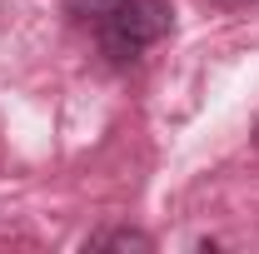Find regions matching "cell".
<instances>
[{"mask_svg": "<svg viewBox=\"0 0 259 254\" xmlns=\"http://www.w3.org/2000/svg\"><path fill=\"white\" fill-rule=\"evenodd\" d=\"M90 244H95V249H105V244H110V249H155V239L140 234V229H110V234H95Z\"/></svg>", "mask_w": 259, "mask_h": 254, "instance_id": "2", "label": "cell"}, {"mask_svg": "<svg viewBox=\"0 0 259 254\" xmlns=\"http://www.w3.org/2000/svg\"><path fill=\"white\" fill-rule=\"evenodd\" d=\"M120 0H65V10L75 15V20H85V25H95V20H105L110 10H115Z\"/></svg>", "mask_w": 259, "mask_h": 254, "instance_id": "3", "label": "cell"}, {"mask_svg": "<svg viewBox=\"0 0 259 254\" xmlns=\"http://www.w3.org/2000/svg\"><path fill=\"white\" fill-rule=\"evenodd\" d=\"M220 5H249V0H220Z\"/></svg>", "mask_w": 259, "mask_h": 254, "instance_id": "4", "label": "cell"}, {"mask_svg": "<svg viewBox=\"0 0 259 254\" xmlns=\"http://www.w3.org/2000/svg\"><path fill=\"white\" fill-rule=\"evenodd\" d=\"M254 145H259V130H254Z\"/></svg>", "mask_w": 259, "mask_h": 254, "instance_id": "5", "label": "cell"}, {"mask_svg": "<svg viewBox=\"0 0 259 254\" xmlns=\"http://www.w3.org/2000/svg\"><path fill=\"white\" fill-rule=\"evenodd\" d=\"M169 15L175 10L164 0H120L105 20H95V40L110 60H135L169 35Z\"/></svg>", "mask_w": 259, "mask_h": 254, "instance_id": "1", "label": "cell"}]
</instances>
